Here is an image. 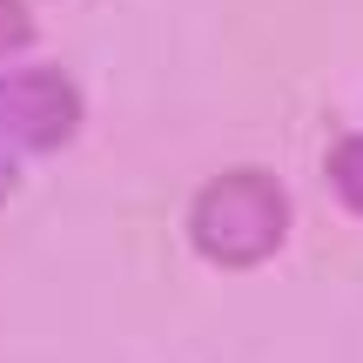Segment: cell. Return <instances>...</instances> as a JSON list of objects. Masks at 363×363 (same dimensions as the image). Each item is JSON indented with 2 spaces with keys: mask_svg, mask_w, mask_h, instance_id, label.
Listing matches in <instances>:
<instances>
[{
  "mask_svg": "<svg viewBox=\"0 0 363 363\" xmlns=\"http://www.w3.org/2000/svg\"><path fill=\"white\" fill-rule=\"evenodd\" d=\"M21 169H27V162H13L7 148H0V208H7V202H13V189H21Z\"/></svg>",
  "mask_w": 363,
  "mask_h": 363,
  "instance_id": "5b68a950",
  "label": "cell"
},
{
  "mask_svg": "<svg viewBox=\"0 0 363 363\" xmlns=\"http://www.w3.org/2000/svg\"><path fill=\"white\" fill-rule=\"evenodd\" d=\"M182 235H189L195 262H208L222 276H249V269H262V262H276L289 249V235H296V195L262 162H229L208 182H195Z\"/></svg>",
  "mask_w": 363,
  "mask_h": 363,
  "instance_id": "6da1fadb",
  "label": "cell"
},
{
  "mask_svg": "<svg viewBox=\"0 0 363 363\" xmlns=\"http://www.w3.org/2000/svg\"><path fill=\"white\" fill-rule=\"evenodd\" d=\"M88 128V88L61 61H7L0 67V148L13 162H40L81 142Z\"/></svg>",
  "mask_w": 363,
  "mask_h": 363,
  "instance_id": "7a4b0ae2",
  "label": "cell"
},
{
  "mask_svg": "<svg viewBox=\"0 0 363 363\" xmlns=\"http://www.w3.org/2000/svg\"><path fill=\"white\" fill-rule=\"evenodd\" d=\"M34 40H40L34 0H0V67H7V61H27Z\"/></svg>",
  "mask_w": 363,
  "mask_h": 363,
  "instance_id": "277c9868",
  "label": "cell"
},
{
  "mask_svg": "<svg viewBox=\"0 0 363 363\" xmlns=\"http://www.w3.org/2000/svg\"><path fill=\"white\" fill-rule=\"evenodd\" d=\"M323 189L343 216L363 222V128H337L323 148Z\"/></svg>",
  "mask_w": 363,
  "mask_h": 363,
  "instance_id": "3957f363",
  "label": "cell"
}]
</instances>
